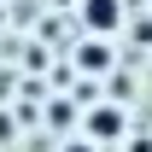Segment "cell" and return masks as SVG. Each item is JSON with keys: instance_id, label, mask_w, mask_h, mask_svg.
Instances as JSON below:
<instances>
[{"instance_id": "3", "label": "cell", "mask_w": 152, "mask_h": 152, "mask_svg": "<svg viewBox=\"0 0 152 152\" xmlns=\"http://www.w3.org/2000/svg\"><path fill=\"white\" fill-rule=\"evenodd\" d=\"M76 64H82V70H94V76H105V70H111V47H105V35L82 41V53H76Z\"/></svg>"}, {"instance_id": "2", "label": "cell", "mask_w": 152, "mask_h": 152, "mask_svg": "<svg viewBox=\"0 0 152 152\" xmlns=\"http://www.w3.org/2000/svg\"><path fill=\"white\" fill-rule=\"evenodd\" d=\"M123 129H129V123H123L117 105H94V111H88V140H99V146H105V140H123Z\"/></svg>"}, {"instance_id": "4", "label": "cell", "mask_w": 152, "mask_h": 152, "mask_svg": "<svg viewBox=\"0 0 152 152\" xmlns=\"http://www.w3.org/2000/svg\"><path fill=\"white\" fill-rule=\"evenodd\" d=\"M64 152H99V140H88V134H82V140H70Z\"/></svg>"}, {"instance_id": "1", "label": "cell", "mask_w": 152, "mask_h": 152, "mask_svg": "<svg viewBox=\"0 0 152 152\" xmlns=\"http://www.w3.org/2000/svg\"><path fill=\"white\" fill-rule=\"evenodd\" d=\"M76 12H82V29H88V35H117L123 18H129V12H123V0H82Z\"/></svg>"}]
</instances>
